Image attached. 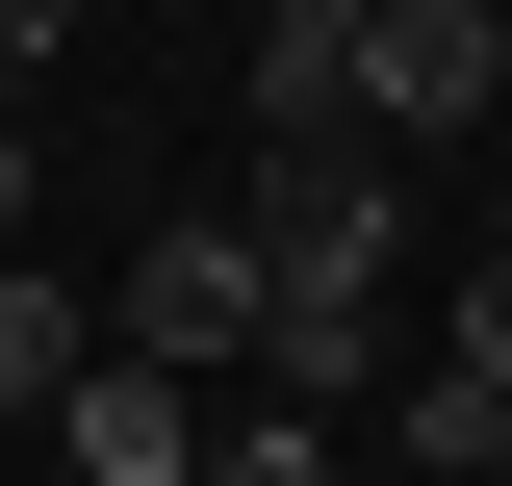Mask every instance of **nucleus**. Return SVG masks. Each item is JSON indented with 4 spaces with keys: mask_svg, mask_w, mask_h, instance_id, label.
<instances>
[{
    "mask_svg": "<svg viewBox=\"0 0 512 486\" xmlns=\"http://www.w3.org/2000/svg\"><path fill=\"white\" fill-rule=\"evenodd\" d=\"M282 333V282H256V231L205 205V231H154L128 256V307H103V359H154V384H205V359H256Z\"/></svg>",
    "mask_w": 512,
    "mask_h": 486,
    "instance_id": "obj_2",
    "label": "nucleus"
},
{
    "mask_svg": "<svg viewBox=\"0 0 512 486\" xmlns=\"http://www.w3.org/2000/svg\"><path fill=\"white\" fill-rule=\"evenodd\" d=\"M231 231H256V282H282V307H384V256H410V154L282 128V154L231 180Z\"/></svg>",
    "mask_w": 512,
    "mask_h": 486,
    "instance_id": "obj_1",
    "label": "nucleus"
},
{
    "mask_svg": "<svg viewBox=\"0 0 512 486\" xmlns=\"http://www.w3.org/2000/svg\"><path fill=\"white\" fill-rule=\"evenodd\" d=\"M436 384H461V410H512V256H461V307H436Z\"/></svg>",
    "mask_w": 512,
    "mask_h": 486,
    "instance_id": "obj_6",
    "label": "nucleus"
},
{
    "mask_svg": "<svg viewBox=\"0 0 512 486\" xmlns=\"http://www.w3.org/2000/svg\"><path fill=\"white\" fill-rule=\"evenodd\" d=\"M52 52H77V26H52V0H0V128H26V103H52Z\"/></svg>",
    "mask_w": 512,
    "mask_h": 486,
    "instance_id": "obj_7",
    "label": "nucleus"
},
{
    "mask_svg": "<svg viewBox=\"0 0 512 486\" xmlns=\"http://www.w3.org/2000/svg\"><path fill=\"white\" fill-rule=\"evenodd\" d=\"M0 282H26V128H0Z\"/></svg>",
    "mask_w": 512,
    "mask_h": 486,
    "instance_id": "obj_8",
    "label": "nucleus"
},
{
    "mask_svg": "<svg viewBox=\"0 0 512 486\" xmlns=\"http://www.w3.org/2000/svg\"><path fill=\"white\" fill-rule=\"evenodd\" d=\"M52 461H77V486H205V384H154V359H103V384L52 410Z\"/></svg>",
    "mask_w": 512,
    "mask_h": 486,
    "instance_id": "obj_3",
    "label": "nucleus"
},
{
    "mask_svg": "<svg viewBox=\"0 0 512 486\" xmlns=\"http://www.w3.org/2000/svg\"><path fill=\"white\" fill-rule=\"evenodd\" d=\"M205 486H359L333 410H205Z\"/></svg>",
    "mask_w": 512,
    "mask_h": 486,
    "instance_id": "obj_5",
    "label": "nucleus"
},
{
    "mask_svg": "<svg viewBox=\"0 0 512 486\" xmlns=\"http://www.w3.org/2000/svg\"><path fill=\"white\" fill-rule=\"evenodd\" d=\"M77 384H103V282H52V256H26V282H0V410L52 435Z\"/></svg>",
    "mask_w": 512,
    "mask_h": 486,
    "instance_id": "obj_4",
    "label": "nucleus"
}]
</instances>
